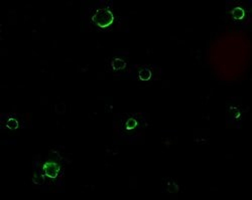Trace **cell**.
Instances as JSON below:
<instances>
[{
  "label": "cell",
  "instance_id": "obj_1",
  "mask_svg": "<svg viewBox=\"0 0 252 200\" xmlns=\"http://www.w3.org/2000/svg\"><path fill=\"white\" fill-rule=\"evenodd\" d=\"M93 20L100 27H107L113 21V14L110 11L102 9V10L97 11V13L93 17Z\"/></svg>",
  "mask_w": 252,
  "mask_h": 200
},
{
  "label": "cell",
  "instance_id": "obj_2",
  "mask_svg": "<svg viewBox=\"0 0 252 200\" xmlns=\"http://www.w3.org/2000/svg\"><path fill=\"white\" fill-rule=\"evenodd\" d=\"M45 171L50 177H56L57 174V167L56 164H47L45 166Z\"/></svg>",
  "mask_w": 252,
  "mask_h": 200
},
{
  "label": "cell",
  "instance_id": "obj_3",
  "mask_svg": "<svg viewBox=\"0 0 252 200\" xmlns=\"http://www.w3.org/2000/svg\"><path fill=\"white\" fill-rule=\"evenodd\" d=\"M113 66L116 69H121V67L124 66V62H122L121 61H119V59H116V61H114Z\"/></svg>",
  "mask_w": 252,
  "mask_h": 200
},
{
  "label": "cell",
  "instance_id": "obj_4",
  "mask_svg": "<svg viewBox=\"0 0 252 200\" xmlns=\"http://www.w3.org/2000/svg\"><path fill=\"white\" fill-rule=\"evenodd\" d=\"M139 76H140V78L142 79H147L150 76V74H149V71H142Z\"/></svg>",
  "mask_w": 252,
  "mask_h": 200
}]
</instances>
